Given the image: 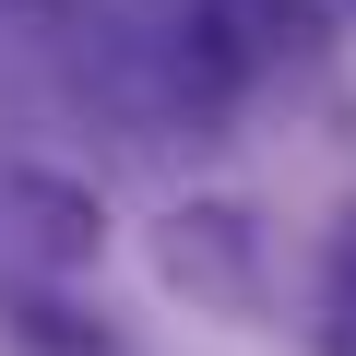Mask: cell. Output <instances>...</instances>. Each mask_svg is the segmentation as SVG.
Listing matches in <instances>:
<instances>
[{"instance_id": "obj_1", "label": "cell", "mask_w": 356, "mask_h": 356, "mask_svg": "<svg viewBox=\"0 0 356 356\" xmlns=\"http://www.w3.org/2000/svg\"><path fill=\"white\" fill-rule=\"evenodd\" d=\"M154 261H166L178 297H202V309H250L261 297V238H250L238 202H178L166 238H154Z\"/></svg>"}, {"instance_id": "obj_2", "label": "cell", "mask_w": 356, "mask_h": 356, "mask_svg": "<svg viewBox=\"0 0 356 356\" xmlns=\"http://www.w3.org/2000/svg\"><path fill=\"white\" fill-rule=\"evenodd\" d=\"M0 226H13L24 261H48V273H72V261L107 250L95 191H83V178H48V166H0Z\"/></svg>"}, {"instance_id": "obj_3", "label": "cell", "mask_w": 356, "mask_h": 356, "mask_svg": "<svg viewBox=\"0 0 356 356\" xmlns=\"http://www.w3.org/2000/svg\"><path fill=\"white\" fill-rule=\"evenodd\" d=\"M214 13L238 24L250 60H285V48H321V0H214Z\"/></svg>"}]
</instances>
